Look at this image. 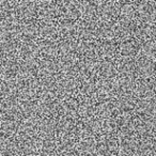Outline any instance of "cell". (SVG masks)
I'll return each mask as SVG.
<instances>
[{"mask_svg":"<svg viewBox=\"0 0 156 156\" xmlns=\"http://www.w3.org/2000/svg\"><path fill=\"white\" fill-rule=\"evenodd\" d=\"M40 83L37 78H20L18 80V96L22 100H33L40 94Z\"/></svg>","mask_w":156,"mask_h":156,"instance_id":"cell-1","label":"cell"},{"mask_svg":"<svg viewBox=\"0 0 156 156\" xmlns=\"http://www.w3.org/2000/svg\"><path fill=\"white\" fill-rule=\"evenodd\" d=\"M98 98L96 96L91 98H81L79 101L77 115L83 120H92L98 113Z\"/></svg>","mask_w":156,"mask_h":156,"instance_id":"cell-2","label":"cell"},{"mask_svg":"<svg viewBox=\"0 0 156 156\" xmlns=\"http://www.w3.org/2000/svg\"><path fill=\"white\" fill-rule=\"evenodd\" d=\"M41 101H54L59 96L58 81L54 78L42 79L40 83V94Z\"/></svg>","mask_w":156,"mask_h":156,"instance_id":"cell-3","label":"cell"},{"mask_svg":"<svg viewBox=\"0 0 156 156\" xmlns=\"http://www.w3.org/2000/svg\"><path fill=\"white\" fill-rule=\"evenodd\" d=\"M100 133V125L98 120H81L77 122L76 134L83 138H93Z\"/></svg>","mask_w":156,"mask_h":156,"instance_id":"cell-4","label":"cell"},{"mask_svg":"<svg viewBox=\"0 0 156 156\" xmlns=\"http://www.w3.org/2000/svg\"><path fill=\"white\" fill-rule=\"evenodd\" d=\"M37 15L44 20L52 22L60 15L59 3L52 1H44L37 3Z\"/></svg>","mask_w":156,"mask_h":156,"instance_id":"cell-5","label":"cell"},{"mask_svg":"<svg viewBox=\"0 0 156 156\" xmlns=\"http://www.w3.org/2000/svg\"><path fill=\"white\" fill-rule=\"evenodd\" d=\"M98 33V24L93 20H83L77 24V35L83 41H90Z\"/></svg>","mask_w":156,"mask_h":156,"instance_id":"cell-6","label":"cell"},{"mask_svg":"<svg viewBox=\"0 0 156 156\" xmlns=\"http://www.w3.org/2000/svg\"><path fill=\"white\" fill-rule=\"evenodd\" d=\"M40 120L37 118H27L24 119L20 124L18 135L20 138H33L39 133Z\"/></svg>","mask_w":156,"mask_h":156,"instance_id":"cell-7","label":"cell"},{"mask_svg":"<svg viewBox=\"0 0 156 156\" xmlns=\"http://www.w3.org/2000/svg\"><path fill=\"white\" fill-rule=\"evenodd\" d=\"M20 72V62L15 59H5L0 63V76L5 80H14Z\"/></svg>","mask_w":156,"mask_h":156,"instance_id":"cell-8","label":"cell"},{"mask_svg":"<svg viewBox=\"0 0 156 156\" xmlns=\"http://www.w3.org/2000/svg\"><path fill=\"white\" fill-rule=\"evenodd\" d=\"M0 35L2 39H16L20 35V24L17 20H0Z\"/></svg>","mask_w":156,"mask_h":156,"instance_id":"cell-9","label":"cell"},{"mask_svg":"<svg viewBox=\"0 0 156 156\" xmlns=\"http://www.w3.org/2000/svg\"><path fill=\"white\" fill-rule=\"evenodd\" d=\"M79 42L74 39L62 40L59 42V56L60 59H76L78 55Z\"/></svg>","mask_w":156,"mask_h":156,"instance_id":"cell-10","label":"cell"},{"mask_svg":"<svg viewBox=\"0 0 156 156\" xmlns=\"http://www.w3.org/2000/svg\"><path fill=\"white\" fill-rule=\"evenodd\" d=\"M17 52L24 60H35V58L40 55L39 44H37L34 41L24 40L20 43Z\"/></svg>","mask_w":156,"mask_h":156,"instance_id":"cell-11","label":"cell"},{"mask_svg":"<svg viewBox=\"0 0 156 156\" xmlns=\"http://www.w3.org/2000/svg\"><path fill=\"white\" fill-rule=\"evenodd\" d=\"M41 139L35 137L33 138H23L18 142V153L23 156H34L40 152Z\"/></svg>","mask_w":156,"mask_h":156,"instance_id":"cell-12","label":"cell"},{"mask_svg":"<svg viewBox=\"0 0 156 156\" xmlns=\"http://www.w3.org/2000/svg\"><path fill=\"white\" fill-rule=\"evenodd\" d=\"M58 87L59 95L63 100H65V98H73L74 94L78 91L79 85L75 78H62L58 81Z\"/></svg>","mask_w":156,"mask_h":156,"instance_id":"cell-13","label":"cell"},{"mask_svg":"<svg viewBox=\"0 0 156 156\" xmlns=\"http://www.w3.org/2000/svg\"><path fill=\"white\" fill-rule=\"evenodd\" d=\"M78 74L85 79H93L98 75V62L94 59H81L78 61Z\"/></svg>","mask_w":156,"mask_h":156,"instance_id":"cell-14","label":"cell"},{"mask_svg":"<svg viewBox=\"0 0 156 156\" xmlns=\"http://www.w3.org/2000/svg\"><path fill=\"white\" fill-rule=\"evenodd\" d=\"M59 74L58 63L55 62L50 59H44L39 63V69H37V75L42 77V79H48V78H54L56 75Z\"/></svg>","mask_w":156,"mask_h":156,"instance_id":"cell-15","label":"cell"},{"mask_svg":"<svg viewBox=\"0 0 156 156\" xmlns=\"http://www.w3.org/2000/svg\"><path fill=\"white\" fill-rule=\"evenodd\" d=\"M77 127V122L74 120V118L62 117V119L59 120L57 124V135L61 138L64 137H72V135L75 133Z\"/></svg>","mask_w":156,"mask_h":156,"instance_id":"cell-16","label":"cell"},{"mask_svg":"<svg viewBox=\"0 0 156 156\" xmlns=\"http://www.w3.org/2000/svg\"><path fill=\"white\" fill-rule=\"evenodd\" d=\"M59 10H60V15L63 16V20H74L78 16H80L79 2H75V1L60 2L59 3Z\"/></svg>","mask_w":156,"mask_h":156,"instance_id":"cell-17","label":"cell"},{"mask_svg":"<svg viewBox=\"0 0 156 156\" xmlns=\"http://www.w3.org/2000/svg\"><path fill=\"white\" fill-rule=\"evenodd\" d=\"M58 67L59 73L64 78H74L78 74V61L76 59H60Z\"/></svg>","mask_w":156,"mask_h":156,"instance_id":"cell-18","label":"cell"},{"mask_svg":"<svg viewBox=\"0 0 156 156\" xmlns=\"http://www.w3.org/2000/svg\"><path fill=\"white\" fill-rule=\"evenodd\" d=\"M58 27V35L63 37V40L73 39L77 35V24L71 20H62L57 25Z\"/></svg>","mask_w":156,"mask_h":156,"instance_id":"cell-19","label":"cell"},{"mask_svg":"<svg viewBox=\"0 0 156 156\" xmlns=\"http://www.w3.org/2000/svg\"><path fill=\"white\" fill-rule=\"evenodd\" d=\"M0 115L3 119H16L20 115L18 102L16 100H3L0 103Z\"/></svg>","mask_w":156,"mask_h":156,"instance_id":"cell-20","label":"cell"},{"mask_svg":"<svg viewBox=\"0 0 156 156\" xmlns=\"http://www.w3.org/2000/svg\"><path fill=\"white\" fill-rule=\"evenodd\" d=\"M17 16L20 20H31L37 14V3L31 1H23L17 3Z\"/></svg>","mask_w":156,"mask_h":156,"instance_id":"cell-21","label":"cell"},{"mask_svg":"<svg viewBox=\"0 0 156 156\" xmlns=\"http://www.w3.org/2000/svg\"><path fill=\"white\" fill-rule=\"evenodd\" d=\"M40 55H43L45 59L52 60L59 55V43L55 40H43L39 44Z\"/></svg>","mask_w":156,"mask_h":156,"instance_id":"cell-22","label":"cell"},{"mask_svg":"<svg viewBox=\"0 0 156 156\" xmlns=\"http://www.w3.org/2000/svg\"><path fill=\"white\" fill-rule=\"evenodd\" d=\"M78 55L83 59H94L98 55V46L93 41L79 42Z\"/></svg>","mask_w":156,"mask_h":156,"instance_id":"cell-23","label":"cell"},{"mask_svg":"<svg viewBox=\"0 0 156 156\" xmlns=\"http://www.w3.org/2000/svg\"><path fill=\"white\" fill-rule=\"evenodd\" d=\"M57 124L58 121L52 118H44L40 120L39 133L43 138H54V136L57 135Z\"/></svg>","mask_w":156,"mask_h":156,"instance_id":"cell-24","label":"cell"},{"mask_svg":"<svg viewBox=\"0 0 156 156\" xmlns=\"http://www.w3.org/2000/svg\"><path fill=\"white\" fill-rule=\"evenodd\" d=\"M98 142L94 138H83L77 142L76 151L80 156H93L96 154Z\"/></svg>","mask_w":156,"mask_h":156,"instance_id":"cell-25","label":"cell"},{"mask_svg":"<svg viewBox=\"0 0 156 156\" xmlns=\"http://www.w3.org/2000/svg\"><path fill=\"white\" fill-rule=\"evenodd\" d=\"M78 106H79V102L75 98H65L60 102L59 113L62 117L74 118L78 112Z\"/></svg>","mask_w":156,"mask_h":156,"instance_id":"cell-26","label":"cell"},{"mask_svg":"<svg viewBox=\"0 0 156 156\" xmlns=\"http://www.w3.org/2000/svg\"><path fill=\"white\" fill-rule=\"evenodd\" d=\"M18 153V142L12 137H0V154L2 156H14Z\"/></svg>","mask_w":156,"mask_h":156,"instance_id":"cell-27","label":"cell"},{"mask_svg":"<svg viewBox=\"0 0 156 156\" xmlns=\"http://www.w3.org/2000/svg\"><path fill=\"white\" fill-rule=\"evenodd\" d=\"M20 115L22 117L33 118V115L39 113V103L33 100H22L18 102Z\"/></svg>","mask_w":156,"mask_h":156,"instance_id":"cell-28","label":"cell"},{"mask_svg":"<svg viewBox=\"0 0 156 156\" xmlns=\"http://www.w3.org/2000/svg\"><path fill=\"white\" fill-rule=\"evenodd\" d=\"M20 43L16 39H2L0 41V56L10 59L18 51Z\"/></svg>","mask_w":156,"mask_h":156,"instance_id":"cell-29","label":"cell"},{"mask_svg":"<svg viewBox=\"0 0 156 156\" xmlns=\"http://www.w3.org/2000/svg\"><path fill=\"white\" fill-rule=\"evenodd\" d=\"M0 95L5 100H15L18 95V81L5 80L0 85Z\"/></svg>","mask_w":156,"mask_h":156,"instance_id":"cell-30","label":"cell"},{"mask_svg":"<svg viewBox=\"0 0 156 156\" xmlns=\"http://www.w3.org/2000/svg\"><path fill=\"white\" fill-rule=\"evenodd\" d=\"M39 63L35 60H23L20 62V72L18 75L22 78H34L37 75Z\"/></svg>","mask_w":156,"mask_h":156,"instance_id":"cell-31","label":"cell"},{"mask_svg":"<svg viewBox=\"0 0 156 156\" xmlns=\"http://www.w3.org/2000/svg\"><path fill=\"white\" fill-rule=\"evenodd\" d=\"M60 102L54 101H41L39 103V113L45 118H50L59 113Z\"/></svg>","mask_w":156,"mask_h":156,"instance_id":"cell-32","label":"cell"},{"mask_svg":"<svg viewBox=\"0 0 156 156\" xmlns=\"http://www.w3.org/2000/svg\"><path fill=\"white\" fill-rule=\"evenodd\" d=\"M17 3L12 1H0V20H15L17 16Z\"/></svg>","mask_w":156,"mask_h":156,"instance_id":"cell-33","label":"cell"},{"mask_svg":"<svg viewBox=\"0 0 156 156\" xmlns=\"http://www.w3.org/2000/svg\"><path fill=\"white\" fill-rule=\"evenodd\" d=\"M20 122L17 119H3L0 122V133L3 137H13L15 134H18Z\"/></svg>","mask_w":156,"mask_h":156,"instance_id":"cell-34","label":"cell"},{"mask_svg":"<svg viewBox=\"0 0 156 156\" xmlns=\"http://www.w3.org/2000/svg\"><path fill=\"white\" fill-rule=\"evenodd\" d=\"M20 35L25 40L33 41L39 35V25L32 20H26L20 24Z\"/></svg>","mask_w":156,"mask_h":156,"instance_id":"cell-35","label":"cell"},{"mask_svg":"<svg viewBox=\"0 0 156 156\" xmlns=\"http://www.w3.org/2000/svg\"><path fill=\"white\" fill-rule=\"evenodd\" d=\"M58 142L56 138H43L40 143V153L41 156H54L58 152Z\"/></svg>","mask_w":156,"mask_h":156,"instance_id":"cell-36","label":"cell"},{"mask_svg":"<svg viewBox=\"0 0 156 156\" xmlns=\"http://www.w3.org/2000/svg\"><path fill=\"white\" fill-rule=\"evenodd\" d=\"M39 35L45 40H54L58 35V27L52 22L44 20L39 25Z\"/></svg>","mask_w":156,"mask_h":156,"instance_id":"cell-37","label":"cell"},{"mask_svg":"<svg viewBox=\"0 0 156 156\" xmlns=\"http://www.w3.org/2000/svg\"><path fill=\"white\" fill-rule=\"evenodd\" d=\"M77 147V141L73 137H64L61 138L58 142V153L61 155H69L73 154Z\"/></svg>","mask_w":156,"mask_h":156,"instance_id":"cell-38","label":"cell"},{"mask_svg":"<svg viewBox=\"0 0 156 156\" xmlns=\"http://www.w3.org/2000/svg\"><path fill=\"white\" fill-rule=\"evenodd\" d=\"M96 86L98 83L93 79H85L83 83L79 85L78 92L80 93L81 98H91L96 96Z\"/></svg>","mask_w":156,"mask_h":156,"instance_id":"cell-39","label":"cell"},{"mask_svg":"<svg viewBox=\"0 0 156 156\" xmlns=\"http://www.w3.org/2000/svg\"><path fill=\"white\" fill-rule=\"evenodd\" d=\"M80 16H83L85 20H93V16L96 15L98 3L93 1H83L79 2Z\"/></svg>","mask_w":156,"mask_h":156,"instance_id":"cell-40","label":"cell"},{"mask_svg":"<svg viewBox=\"0 0 156 156\" xmlns=\"http://www.w3.org/2000/svg\"><path fill=\"white\" fill-rule=\"evenodd\" d=\"M98 142V141H96ZM112 143H111L110 139L107 138H103L101 139L100 141L98 142V147H96V154H100V155L106 156L109 155V153L112 150Z\"/></svg>","mask_w":156,"mask_h":156,"instance_id":"cell-41","label":"cell"},{"mask_svg":"<svg viewBox=\"0 0 156 156\" xmlns=\"http://www.w3.org/2000/svg\"><path fill=\"white\" fill-rule=\"evenodd\" d=\"M113 67L107 61H103V62L98 63V74L103 77H110L111 74H112Z\"/></svg>","mask_w":156,"mask_h":156,"instance_id":"cell-42","label":"cell"},{"mask_svg":"<svg viewBox=\"0 0 156 156\" xmlns=\"http://www.w3.org/2000/svg\"><path fill=\"white\" fill-rule=\"evenodd\" d=\"M111 9L110 5L109 3H101L98 5V9H96V16H101V18H105V20H108L110 18L111 15Z\"/></svg>","mask_w":156,"mask_h":156,"instance_id":"cell-43","label":"cell"},{"mask_svg":"<svg viewBox=\"0 0 156 156\" xmlns=\"http://www.w3.org/2000/svg\"><path fill=\"white\" fill-rule=\"evenodd\" d=\"M111 93V87L108 83H101L96 86V98L100 96L102 98H108L109 94Z\"/></svg>","mask_w":156,"mask_h":156,"instance_id":"cell-44","label":"cell"},{"mask_svg":"<svg viewBox=\"0 0 156 156\" xmlns=\"http://www.w3.org/2000/svg\"><path fill=\"white\" fill-rule=\"evenodd\" d=\"M113 51V48L109 42H104L98 46V55L103 58L105 57H109Z\"/></svg>","mask_w":156,"mask_h":156,"instance_id":"cell-45","label":"cell"},{"mask_svg":"<svg viewBox=\"0 0 156 156\" xmlns=\"http://www.w3.org/2000/svg\"><path fill=\"white\" fill-rule=\"evenodd\" d=\"M111 110H112V106H111L110 103H102V104L98 105V113L100 115H103V117H107L111 113Z\"/></svg>","mask_w":156,"mask_h":156,"instance_id":"cell-46","label":"cell"},{"mask_svg":"<svg viewBox=\"0 0 156 156\" xmlns=\"http://www.w3.org/2000/svg\"><path fill=\"white\" fill-rule=\"evenodd\" d=\"M61 156H75L74 154H69V155H61Z\"/></svg>","mask_w":156,"mask_h":156,"instance_id":"cell-47","label":"cell"},{"mask_svg":"<svg viewBox=\"0 0 156 156\" xmlns=\"http://www.w3.org/2000/svg\"><path fill=\"white\" fill-rule=\"evenodd\" d=\"M0 85H1V83H0Z\"/></svg>","mask_w":156,"mask_h":156,"instance_id":"cell-48","label":"cell"},{"mask_svg":"<svg viewBox=\"0 0 156 156\" xmlns=\"http://www.w3.org/2000/svg\"><path fill=\"white\" fill-rule=\"evenodd\" d=\"M14 156H16V155H14Z\"/></svg>","mask_w":156,"mask_h":156,"instance_id":"cell-49","label":"cell"}]
</instances>
